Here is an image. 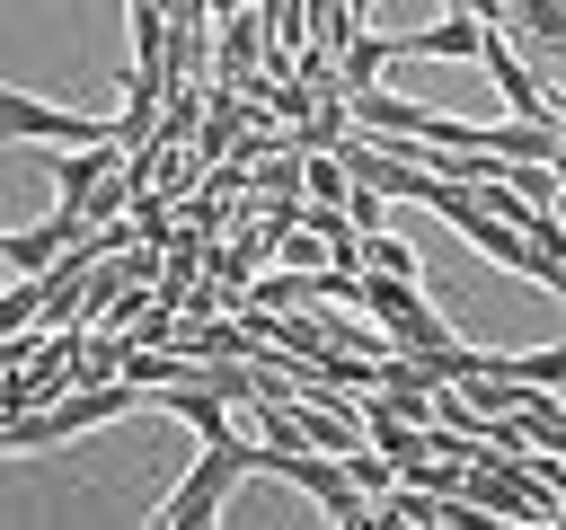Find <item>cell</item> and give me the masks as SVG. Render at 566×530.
I'll return each mask as SVG.
<instances>
[{
	"mask_svg": "<svg viewBox=\"0 0 566 530\" xmlns=\"http://www.w3.org/2000/svg\"><path fill=\"white\" fill-rule=\"evenodd\" d=\"M345 132H354V106H345L336 88H318V106H310V115L292 124V150H336Z\"/></svg>",
	"mask_w": 566,
	"mask_h": 530,
	"instance_id": "7",
	"label": "cell"
},
{
	"mask_svg": "<svg viewBox=\"0 0 566 530\" xmlns=\"http://www.w3.org/2000/svg\"><path fill=\"white\" fill-rule=\"evenodd\" d=\"M354 309L380 318V336H389L398 353H451V344H460V336L433 318V300H424L416 274H371V265H354Z\"/></svg>",
	"mask_w": 566,
	"mask_h": 530,
	"instance_id": "1",
	"label": "cell"
},
{
	"mask_svg": "<svg viewBox=\"0 0 566 530\" xmlns=\"http://www.w3.org/2000/svg\"><path fill=\"white\" fill-rule=\"evenodd\" d=\"M0 141H18V150H88V141H115V115H71V106H44L27 88H0Z\"/></svg>",
	"mask_w": 566,
	"mask_h": 530,
	"instance_id": "2",
	"label": "cell"
},
{
	"mask_svg": "<svg viewBox=\"0 0 566 530\" xmlns=\"http://www.w3.org/2000/svg\"><path fill=\"white\" fill-rule=\"evenodd\" d=\"M363 265H371V274H416V283H424L416 247H407V239H389V230H363Z\"/></svg>",
	"mask_w": 566,
	"mask_h": 530,
	"instance_id": "11",
	"label": "cell"
},
{
	"mask_svg": "<svg viewBox=\"0 0 566 530\" xmlns=\"http://www.w3.org/2000/svg\"><path fill=\"white\" fill-rule=\"evenodd\" d=\"M44 318V274H9V292H0V336H18V327H35Z\"/></svg>",
	"mask_w": 566,
	"mask_h": 530,
	"instance_id": "9",
	"label": "cell"
},
{
	"mask_svg": "<svg viewBox=\"0 0 566 530\" xmlns=\"http://www.w3.org/2000/svg\"><path fill=\"white\" fill-rule=\"evenodd\" d=\"M345 477H354V495H363V504H380V495L398 486V468H389V451H363V442L345 451Z\"/></svg>",
	"mask_w": 566,
	"mask_h": 530,
	"instance_id": "10",
	"label": "cell"
},
{
	"mask_svg": "<svg viewBox=\"0 0 566 530\" xmlns=\"http://www.w3.org/2000/svg\"><path fill=\"white\" fill-rule=\"evenodd\" d=\"M115 159H124V141H88V150H35V168L53 177V194H62V203H88V194H97V177H106Z\"/></svg>",
	"mask_w": 566,
	"mask_h": 530,
	"instance_id": "6",
	"label": "cell"
},
{
	"mask_svg": "<svg viewBox=\"0 0 566 530\" xmlns=\"http://www.w3.org/2000/svg\"><path fill=\"white\" fill-rule=\"evenodd\" d=\"M345 212H354V230H380V212H389V194H371V186H354V194H345Z\"/></svg>",
	"mask_w": 566,
	"mask_h": 530,
	"instance_id": "13",
	"label": "cell"
},
{
	"mask_svg": "<svg viewBox=\"0 0 566 530\" xmlns=\"http://www.w3.org/2000/svg\"><path fill=\"white\" fill-rule=\"evenodd\" d=\"M548 168H557V186H566V132H557V150H548Z\"/></svg>",
	"mask_w": 566,
	"mask_h": 530,
	"instance_id": "14",
	"label": "cell"
},
{
	"mask_svg": "<svg viewBox=\"0 0 566 530\" xmlns=\"http://www.w3.org/2000/svg\"><path fill=\"white\" fill-rule=\"evenodd\" d=\"M504 371H513V380H531V389H566V344H539V353H504Z\"/></svg>",
	"mask_w": 566,
	"mask_h": 530,
	"instance_id": "12",
	"label": "cell"
},
{
	"mask_svg": "<svg viewBox=\"0 0 566 530\" xmlns=\"http://www.w3.org/2000/svg\"><path fill=\"white\" fill-rule=\"evenodd\" d=\"M478 53H486V18H469V9H442L433 26L398 35V62H478Z\"/></svg>",
	"mask_w": 566,
	"mask_h": 530,
	"instance_id": "5",
	"label": "cell"
},
{
	"mask_svg": "<svg viewBox=\"0 0 566 530\" xmlns=\"http://www.w3.org/2000/svg\"><path fill=\"white\" fill-rule=\"evenodd\" d=\"M345 194H354L345 159L336 150H301V203H345Z\"/></svg>",
	"mask_w": 566,
	"mask_h": 530,
	"instance_id": "8",
	"label": "cell"
},
{
	"mask_svg": "<svg viewBox=\"0 0 566 530\" xmlns=\"http://www.w3.org/2000/svg\"><path fill=\"white\" fill-rule=\"evenodd\" d=\"M256 451H265V442H248V433H239V442H212V451L195 459V477H186V486L159 504V521H168V530H203V521L230 504V486L256 468Z\"/></svg>",
	"mask_w": 566,
	"mask_h": 530,
	"instance_id": "3",
	"label": "cell"
},
{
	"mask_svg": "<svg viewBox=\"0 0 566 530\" xmlns=\"http://www.w3.org/2000/svg\"><path fill=\"white\" fill-rule=\"evenodd\" d=\"M203 71H212L221 88H248V80L265 71V18H256V0L221 18V35H212V62H203Z\"/></svg>",
	"mask_w": 566,
	"mask_h": 530,
	"instance_id": "4",
	"label": "cell"
}]
</instances>
